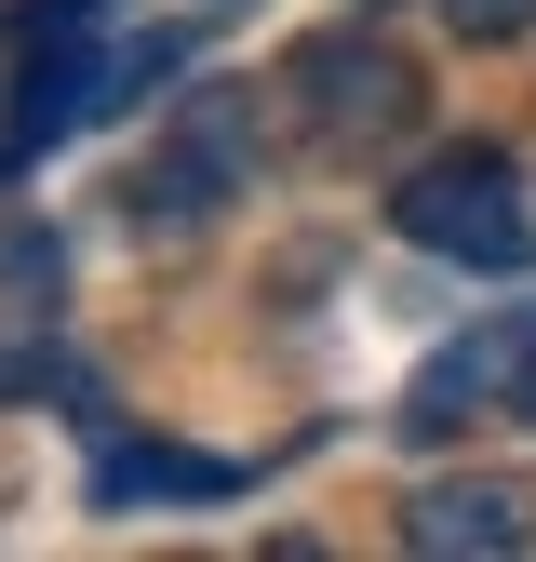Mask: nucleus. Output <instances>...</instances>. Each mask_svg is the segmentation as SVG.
Listing matches in <instances>:
<instances>
[{"label":"nucleus","instance_id":"nucleus-7","mask_svg":"<svg viewBox=\"0 0 536 562\" xmlns=\"http://www.w3.org/2000/svg\"><path fill=\"white\" fill-rule=\"evenodd\" d=\"M496 415H523V429H536V308L496 322Z\"/></svg>","mask_w":536,"mask_h":562},{"label":"nucleus","instance_id":"nucleus-4","mask_svg":"<svg viewBox=\"0 0 536 562\" xmlns=\"http://www.w3.org/2000/svg\"><path fill=\"white\" fill-rule=\"evenodd\" d=\"M402 549H429V562H523L536 549V496L523 482H429V496L402 509Z\"/></svg>","mask_w":536,"mask_h":562},{"label":"nucleus","instance_id":"nucleus-2","mask_svg":"<svg viewBox=\"0 0 536 562\" xmlns=\"http://www.w3.org/2000/svg\"><path fill=\"white\" fill-rule=\"evenodd\" d=\"M282 108H295V134L309 148H389L402 121H416V67H402L389 41H362V27H335V41H295L282 54Z\"/></svg>","mask_w":536,"mask_h":562},{"label":"nucleus","instance_id":"nucleus-3","mask_svg":"<svg viewBox=\"0 0 536 562\" xmlns=\"http://www.w3.org/2000/svg\"><path fill=\"white\" fill-rule=\"evenodd\" d=\"M242 175H255V121H242V94H188L175 148L134 175V228H201Z\"/></svg>","mask_w":536,"mask_h":562},{"label":"nucleus","instance_id":"nucleus-6","mask_svg":"<svg viewBox=\"0 0 536 562\" xmlns=\"http://www.w3.org/2000/svg\"><path fill=\"white\" fill-rule=\"evenodd\" d=\"M483 402H496V322L469 335V348H443V362L402 389V429H416V442H443V429H469Z\"/></svg>","mask_w":536,"mask_h":562},{"label":"nucleus","instance_id":"nucleus-5","mask_svg":"<svg viewBox=\"0 0 536 562\" xmlns=\"http://www.w3.org/2000/svg\"><path fill=\"white\" fill-rule=\"evenodd\" d=\"M134 496H242V456H188V442H108L94 456V509Z\"/></svg>","mask_w":536,"mask_h":562},{"label":"nucleus","instance_id":"nucleus-1","mask_svg":"<svg viewBox=\"0 0 536 562\" xmlns=\"http://www.w3.org/2000/svg\"><path fill=\"white\" fill-rule=\"evenodd\" d=\"M389 228L443 255V268H523L536 255V201H523V161L510 148H443L389 188Z\"/></svg>","mask_w":536,"mask_h":562},{"label":"nucleus","instance_id":"nucleus-8","mask_svg":"<svg viewBox=\"0 0 536 562\" xmlns=\"http://www.w3.org/2000/svg\"><path fill=\"white\" fill-rule=\"evenodd\" d=\"M443 27H456V41H523L536 0H443Z\"/></svg>","mask_w":536,"mask_h":562}]
</instances>
